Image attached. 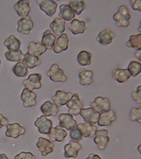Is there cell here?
Here are the masks:
<instances>
[{
  "instance_id": "obj_27",
  "label": "cell",
  "mask_w": 141,
  "mask_h": 159,
  "mask_svg": "<svg viewBox=\"0 0 141 159\" xmlns=\"http://www.w3.org/2000/svg\"><path fill=\"white\" fill-rule=\"evenodd\" d=\"M78 76H79L80 84H81V86H89V85H91L93 82V73L91 70L81 69L79 71Z\"/></svg>"
},
{
  "instance_id": "obj_3",
  "label": "cell",
  "mask_w": 141,
  "mask_h": 159,
  "mask_svg": "<svg viewBox=\"0 0 141 159\" xmlns=\"http://www.w3.org/2000/svg\"><path fill=\"white\" fill-rule=\"evenodd\" d=\"M47 75L49 77L50 80L53 82H65L67 81V76L65 75L64 72L57 63L53 64L47 72Z\"/></svg>"
},
{
  "instance_id": "obj_20",
  "label": "cell",
  "mask_w": 141,
  "mask_h": 159,
  "mask_svg": "<svg viewBox=\"0 0 141 159\" xmlns=\"http://www.w3.org/2000/svg\"><path fill=\"white\" fill-rule=\"evenodd\" d=\"M14 9L16 11V14L22 18L28 16L30 12V1L28 0H20L14 5Z\"/></svg>"
},
{
  "instance_id": "obj_17",
  "label": "cell",
  "mask_w": 141,
  "mask_h": 159,
  "mask_svg": "<svg viewBox=\"0 0 141 159\" xmlns=\"http://www.w3.org/2000/svg\"><path fill=\"white\" fill-rule=\"evenodd\" d=\"M81 116L84 119L85 123H89L92 125H96L99 120L100 113L94 111L92 108H83L80 112Z\"/></svg>"
},
{
  "instance_id": "obj_40",
  "label": "cell",
  "mask_w": 141,
  "mask_h": 159,
  "mask_svg": "<svg viewBox=\"0 0 141 159\" xmlns=\"http://www.w3.org/2000/svg\"><path fill=\"white\" fill-rule=\"evenodd\" d=\"M130 119L133 121H137L141 123V108L135 107L133 108L130 111Z\"/></svg>"
},
{
  "instance_id": "obj_39",
  "label": "cell",
  "mask_w": 141,
  "mask_h": 159,
  "mask_svg": "<svg viewBox=\"0 0 141 159\" xmlns=\"http://www.w3.org/2000/svg\"><path fill=\"white\" fill-rule=\"evenodd\" d=\"M69 137L72 141H75V142H79L81 141L83 136L81 134V131H80V129L78 128L77 125L74 128H72L70 131H69Z\"/></svg>"
},
{
  "instance_id": "obj_36",
  "label": "cell",
  "mask_w": 141,
  "mask_h": 159,
  "mask_svg": "<svg viewBox=\"0 0 141 159\" xmlns=\"http://www.w3.org/2000/svg\"><path fill=\"white\" fill-rule=\"evenodd\" d=\"M12 72L17 77H24L28 75V68L23 62H16V64L12 68Z\"/></svg>"
},
{
  "instance_id": "obj_13",
  "label": "cell",
  "mask_w": 141,
  "mask_h": 159,
  "mask_svg": "<svg viewBox=\"0 0 141 159\" xmlns=\"http://www.w3.org/2000/svg\"><path fill=\"white\" fill-rule=\"evenodd\" d=\"M58 120H59V125L65 130L70 131L77 125L75 119L73 118L72 115L69 113H61L58 115Z\"/></svg>"
},
{
  "instance_id": "obj_50",
  "label": "cell",
  "mask_w": 141,
  "mask_h": 159,
  "mask_svg": "<svg viewBox=\"0 0 141 159\" xmlns=\"http://www.w3.org/2000/svg\"><path fill=\"white\" fill-rule=\"evenodd\" d=\"M0 67H1V60H0Z\"/></svg>"
},
{
  "instance_id": "obj_31",
  "label": "cell",
  "mask_w": 141,
  "mask_h": 159,
  "mask_svg": "<svg viewBox=\"0 0 141 159\" xmlns=\"http://www.w3.org/2000/svg\"><path fill=\"white\" fill-rule=\"evenodd\" d=\"M23 63L26 66V68L32 69V68H36L37 66H39L41 64V61L39 57L36 56H30L28 53H26L24 56V59H23Z\"/></svg>"
},
{
  "instance_id": "obj_10",
  "label": "cell",
  "mask_w": 141,
  "mask_h": 159,
  "mask_svg": "<svg viewBox=\"0 0 141 159\" xmlns=\"http://www.w3.org/2000/svg\"><path fill=\"white\" fill-rule=\"evenodd\" d=\"M117 115L116 112L113 110H108V111H104L100 113L99 116V120H98V125L100 126H109L116 120Z\"/></svg>"
},
{
  "instance_id": "obj_29",
  "label": "cell",
  "mask_w": 141,
  "mask_h": 159,
  "mask_svg": "<svg viewBox=\"0 0 141 159\" xmlns=\"http://www.w3.org/2000/svg\"><path fill=\"white\" fill-rule=\"evenodd\" d=\"M4 45L8 48L9 51H16L20 49L21 41L17 39L14 35H11L4 40Z\"/></svg>"
},
{
  "instance_id": "obj_1",
  "label": "cell",
  "mask_w": 141,
  "mask_h": 159,
  "mask_svg": "<svg viewBox=\"0 0 141 159\" xmlns=\"http://www.w3.org/2000/svg\"><path fill=\"white\" fill-rule=\"evenodd\" d=\"M69 109V113L72 116H76L80 114L81 109L84 108V104L81 101L78 93H73L71 99L66 104Z\"/></svg>"
},
{
  "instance_id": "obj_23",
  "label": "cell",
  "mask_w": 141,
  "mask_h": 159,
  "mask_svg": "<svg viewBox=\"0 0 141 159\" xmlns=\"http://www.w3.org/2000/svg\"><path fill=\"white\" fill-rule=\"evenodd\" d=\"M77 126L80 129L84 138H93L97 131L96 125L89 123L77 124Z\"/></svg>"
},
{
  "instance_id": "obj_14",
  "label": "cell",
  "mask_w": 141,
  "mask_h": 159,
  "mask_svg": "<svg viewBox=\"0 0 141 159\" xmlns=\"http://www.w3.org/2000/svg\"><path fill=\"white\" fill-rule=\"evenodd\" d=\"M73 93L70 92H65L62 90H57L55 95L52 97V100L54 104L58 107H62L68 103L69 99H71Z\"/></svg>"
},
{
  "instance_id": "obj_16",
  "label": "cell",
  "mask_w": 141,
  "mask_h": 159,
  "mask_svg": "<svg viewBox=\"0 0 141 159\" xmlns=\"http://www.w3.org/2000/svg\"><path fill=\"white\" fill-rule=\"evenodd\" d=\"M48 138L55 142H63L68 136V131L61 128L60 125L52 128L48 133Z\"/></svg>"
},
{
  "instance_id": "obj_9",
  "label": "cell",
  "mask_w": 141,
  "mask_h": 159,
  "mask_svg": "<svg viewBox=\"0 0 141 159\" xmlns=\"http://www.w3.org/2000/svg\"><path fill=\"white\" fill-rule=\"evenodd\" d=\"M25 128L23 127L18 123L8 124L6 125V131H5V136L11 139H17L19 136L24 135L25 133Z\"/></svg>"
},
{
  "instance_id": "obj_26",
  "label": "cell",
  "mask_w": 141,
  "mask_h": 159,
  "mask_svg": "<svg viewBox=\"0 0 141 159\" xmlns=\"http://www.w3.org/2000/svg\"><path fill=\"white\" fill-rule=\"evenodd\" d=\"M41 111L43 112V114L47 117L49 116H56L58 113L59 109L57 106L54 103H52L51 101H45L44 103L40 107Z\"/></svg>"
},
{
  "instance_id": "obj_7",
  "label": "cell",
  "mask_w": 141,
  "mask_h": 159,
  "mask_svg": "<svg viewBox=\"0 0 141 159\" xmlns=\"http://www.w3.org/2000/svg\"><path fill=\"white\" fill-rule=\"evenodd\" d=\"M36 147L38 148L43 157H47L54 151L55 144L50 140L41 137L38 139V141L36 143Z\"/></svg>"
},
{
  "instance_id": "obj_41",
  "label": "cell",
  "mask_w": 141,
  "mask_h": 159,
  "mask_svg": "<svg viewBox=\"0 0 141 159\" xmlns=\"http://www.w3.org/2000/svg\"><path fill=\"white\" fill-rule=\"evenodd\" d=\"M14 159H36V156L31 152H26V151H22L19 154L15 156Z\"/></svg>"
},
{
  "instance_id": "obj_35",
  "label": "cell",
  "mask_w": 141,
  "mask_h": 159,
  "mask_svg": "<svg viewBox=\"0 0 141 159\" xmlns=\"http://www.w3.org/2000/svg\"><path fill=\"white\" fill-rule=\"evenodd\" d=\"M126 46L128 48H135L136 50L141 49V34L132 35L126 42Z\"/></svg>"
},
{
  "instance_id": "obj_15",
  "label": "cell",
  "mask_w": 141,
  "mask_h": 159,
  "mask_svg": "<svg viewBox=\"0 0 141 159\" xmlns=\"http://www.w3.org/2000/svg\"><path fill=\"white\" fill-rule=\"evenodd\" d=\"M68 48H69V36L67 34L63 33L57 38L52 49L56 54H59L61 52L68 50Z\"/></svg>"
},
{
  "instance_id": "obj_11",
  "label": "cell",
  "mask_w": 141,
  "mask_h": 159,
  "mask_svg": "<svg viewBox=\"0 0 141 159\" xmlns=\"http://www.w3.org/2000/svg\"><path fill=\"white\" fill-rule=\"evenodd\" d=\"M36 3L47 16H52L57 11V4L53 0H36Z\"/></svg>"
},
{
  "instance_id": "obj_4",
  "label": "cell",
  "mask_w": 141,
  "mask_h": 159,
  "mask_svg": "<svg viewBox=\"0 0 141 159\" xmlns=\"http://www.w3.org/2000/svg\"><path fill=\"white\" fill-rule=\"evenodd\" d=\"M93 142L97 145L99 150L103 151L107 148V143L110 141V138L108 136V131L107 130H97L95 135L93 137Z\"/></svg>"
},
{
  "instance_id": "obj_43",
  "label": "cell",
  "mask_w": 141,
  "mask_h": 159,
  "mask_svg": "<svg viewBox=\"0 0 141 159\" xmlns=\"http://www.w3.org/2000/svg\"><path fill=\"white\" fill-rule=\"evenodd\" d=\"M133 100L138 104H141V86H139L137 88V91L133 92Z\"/></svg>"
},
{
  "instance_id": "obj_5",
  "label": "cell",
  "mask_w": 141,
  "mask_h": 159,
  "mask_svg": "<svg viewBox=\"0 0 141 159\" xmlns=\"http://www.w3.org/2000/svg\"><path fill=\"white\" fill-rule=\"evenodd\" d=\"M34 125L38 128V131L42 134H48L53 128L52 120L48 119V117L45 115H42L39 118H37Z\"/></svg>"
},
{
  "instance_id": "obj_25",
  "label": "cell",
  "mask_w": 141,
  "mask_h": 159,
  "mask_svg": "<svg viewBox=\"0 0 141 159\" xmlns=\"http://www.w3.org/2000/svg\"><path fill=\"white\" fill-rule=\"evenodd\" d=\"M113 78L119 83H125L131 77V75L127 69L124 68H115L112 73Z\"/></svg>"
},
{
  "instance_id": "obj_48",
  "label": "cell",
  "mask_w": 141,
  "mask_h": 159,
  "mask_svg": "<svg viewBox=\"0 0 141 159\" xmlns=\"http://www.w3.org/2000/svg\"><path fill=\"white\" fill-rule=\"evenodd\" d=\"M0 159H9L5 154H0Z\"/></svg>"
},
{
  "instance_id": "obj_21",
  "label": "cell",
  "mask_w": 141,
  "mask_h": 159,
  "mask_svg": "<svg viewBox=\"0 0 141 159\" xmlns=\"http://www.w3.org/2000/svg\"><path fill=\"white\" fill-rule=\"evenodd\" d=\"M68 30L72 32L74 35L83 34L86 30V23L84 21L75 19L71 21V23L68 24Z\"/></svg>"
},
{
  "instance_id": "obj_37",
  "label": "cell",
  "mask_w": 141,
  "mask_h": 159,
  "mask_svg": "<svg viewBox=\"0 0 141 159\" xmlns=\"http://www.w3.org/2000/svg\"><path fill=\"white\" fill-rule=\"evenodd\" d=\"M127 70L130 73L131 76L133 77H136L138 75H139L141 72V64L139 61H131L129 65H128V68Z\"/></svg>"
},
{
  "instance_id": "obj_22",
  "label": "cell",
  "mask_w": 141,
  "mask_h": 159,
  "mask_svg": "<svg viewBox=\"0 0 141 159\" xmlns=\"http://www.w3.org/2000/svg\"><path fill=\"white\" fill-rule=\"evenodd\" d=\"M65 25H66V22L64 20L61 19V17H56L49 26L51 29V32L55 36H60L65 31V29H66Z\"/></svg>"
},
{
  "instance_id": "obj_19",
  "label": "cell",
  "mask_w": 141,
  "mask_h": 159,
  "mask_svg": "<svg viewBox=\"0 0 141 159\" xmlns=\"http://www.w3.org/2000/svg\"><path fill=\"white\" fill-rule=\"evenodd\" d=\"M21 99L25 107H31L36 104V94L33 91L24 88L21 94Z\"/></svg>"
},
{
  "instance_id": "obj_46",
  "label": "cell",
  "mask_w": 141,
  "mask_h": 159,
  "mask_svg": "<svg viewBox=\"0 0 141 159\" xmlns=\"http://www.w3.org/2000/svg\"><path fill=\"white\" fill-rule=\"evenodd\" d=\"M86 159H102L100 157V156L96 155V154H93V153H91V154H89V157H87Z\"/></svg>"
},
{
  "instance_id": "obj_33",
  "label": "cell",
  "mask_w": 141,
  "mask_h": 159,
  "mask_svg": "<svg viewBox=\"0 0 141 159\" xmlns=\"http://www.w3.org/2000/svg\"><path fill=\"white\" fill-rule=\"evenodd\" d=\"M5 58L9 61H12V62H22L23 59H24V54L23 52L19 50L16 51H7L5 53Z\"/></svg>"
},
{
  "instance_id": "obj_24",
  "label": "cell",
  "mask_w": 141,
  "mask_h": 159,
  "mask_svg": "<svg viewBox=\"0 0 141 159\" xmlns=\"http://www.w3.org/2000/svg\"><path fill=\"white\" fill-rule=\"evenodd\" d=\"M47 51V48H45L44 46L41 43H36V42H31L30 43L28 47V53L30 56H36L39 57L42 56L43 54H44L45 52Z\"/></svg>"
},
{
  "instance_id": "obj_47",
  "label": "cell",
  "mask_w": 141,
  "mask_h": 159,
  "mask_svg": "<svg viewBox=\"0 0 141 159\" xmlns=\"http://www.w3.org/2000/svg\"><path fill=\"white\" fill-rule=\"evenodd\" d=\"M135 56H136L138 59H139V61H140L141 60V49H139V50H137V51H136V53H135Z\"/></svg>"
},
{
  "instance_id": "obj_2",
  "label": "cell",
  "mask_w": 141,
  "mask_h": 159,
  "mask_svg": "<svg viewBox=\"0 0 141 159\" xmlns=\"http://www.w3.org/2000/svg\"><path fill=\"white\" fill-rule=\"evenodd\" d=\"M90 108H92L93 111H96L98 113H101L104 111H108L111 109V104L110 99L106 97H96L93 102L90 104Z\"/></svg>"
},
{
  "instance_id": "obj_34",
  "label": "cell",
  "mask_w": 141,
  "mask_h": 159,
  "mask_svg": "<svg viewBox=\"0 0 141 159\" xmlns=\"http://www.w3.org/2000/svg\"><path fill=\"white\" fill-rule=\"evenodd\" d=\"M69 6L72 9L75 15H80L86 8V4L81 0H72L69 1Z\"/></svg>"
},
{
  "instance_id": "obj_32",
  "label": "cell",
  "mask_w": 141,
  "mask_h": 159,
  "mask_svg": "<svg viewBox=\"0 0 141 159\" xmlns=\"http://www.w3.org/2000/svg\"><path fill=\"white\" fill-rule=\"evenodd\" d=\"M92 60V54L89 51L82 50L77 56V62L81 66H88L91 64Z\"/></svg>"
},
{
  "instance_id": "obj_45",
  "label": "cell",
  "mask_w": 141,
  "mask_h": 159,
  "mask_svg": "<svg viewBox=\"0 0 141 159\" xmlns=\"http://www.w3.org/2000/svg\"><path fill=\"white\" fill-rule=\"evenodd\" d=\"M8 124H9L8 119H7V118H5L2 113H0V129L3 127V126L7 125Z\"/></svg>"
},
{
  "instance_id": "obj_18",
  "label": "cell",
  "mask_w": 141,
  "mask_h": 159,
  "mask_svg": "<svg viewBox=\"0 0 141 159\" xmlns=\"http://www.w3.org/2000/svg\"><path fill=\"white\" fill-rule=\"evenodd\" d=\"M114 32L110 30V29H106L104 30L101 31L98 36H97V42L99 43L102 45V46H106V45H108L112 42H113V39L114 38Z\"/></svg>"
},
{
  "instance_id": "obj_30",
  "label": "cell",
  "mask_w": 141,
  "mask_h": 159,
  "mask_svg": "<svg viewBox=\"0 0 141 159\" xmlns=\"http://www.w3.org/2000/svg\"><path fill=\"white\" fill-rule=\"evenodd\" d=\"M59 15L61 19L66 21H72L75 19V14L73 11L72 9L69 6V4H61L60 6V13Z\"/></svg>"
},
{
  "instance_id": "obj_6",
  "label": "cell",
  "mask_w": 141,
  "mask_h": 159,
  "mask_svg": "<svg viewBox=\"0 0 141 159\" xmlns=\"http://www.w3.org/2000/svg\"><path fill=\"white\" fill-rule=\"evenodd\" d=\"M43 76L40 74H32L28 76V78L24 80V88L30 91H32L34 89H40L42 88V80Z\"/></svg>"
},
{
  "instance_id": "obj_28",
  "label": "cell",
  "mask_w": 141,
  "mask_h": 159,
  "mask_svg": "<svg viewBox=\"0 0 141 159\" xmlns=\"http://www.w3.org/2000/svg\"><path fill=\"white\" fill-rule=\"evenodd\" d=\"M56 41H57V36L53 34L51 30H47L43 34V38H42L41 43L43 44L47 49H51L56 43Z\"/></svg>"
},
{
  "instance_id": "obj_38",
  "label": "cell",
  "mask_w": 141,
  "mask_h": 159,
  "mask_svg": "<svg viewBox=\"0 0 141 159\" xmlns=\"http://www.w3.org/2000/svg\"><path fill=\"white\" fill-rule=\"evenodd\" d=\"M113 21L115 22V24L119 27H122V28H125V27H128L130 25V21L125 18L124 16L121 15V13L116 12L114 13L113 16Z\"/></svg>"
},
{
  "instance_id": "obj_42",
  "label": "cell",
  "mask_w": 141,
  "mask_h": 159,
  "mask_svg": "<svg viewBox=\"0 0 141 159\" xmlns=\"http://www.w3.org/2000/svg\"><path fill=\"white\" fill-rule=\"evenodd\" d=\"M118 12L121 13V15L124 16L125 18L130 21V19H131V13H130L129 9L127 8L126 5H121L119 10H118Z\"/></svg>"
},
{
  "instance_id": "obj_49",
  "label": "cell",
  "mask_w": 141,
  "mask_h": 159,
  "mask_svg": "<svg viewBox=\"0 0 141 159\" xmlns=\"http://www.w3.org/2000/svg\"><path fill=\"white\" fill-rule=\"evenodd\" d=\"M138 150H139V151L140 152V145H139V147H138Z\"/></svg>"
},
{
  "instance_id": "obj_8",
  "label": "cell",
  "mask_w": 141,
  "mask_h": 159,
  "mask_svg": "<svg viewBox=\"0 0 141 159\" xmlns=\"http://www.w3.org/2000/svg\"><path fill=\"white\" fill-rule=\"evenodd\" d=\"M81 144L79 142L70 141L64 145V157L66 158H75L78 157V153L81 151Z\"/></svg>"
},
{
  "instance_id": "obj_12",
  "label": "cell",
  "mask_w": 141,
  "mask_h": 159,
  "mask_svg": "<svg viewBox=\"0 0 141 159\" xmlns=\"http://www.w3.org/2000/svg\"><path fill=\"white\" fill-rule=\"evenodd\" d=\"M34 28V23L30 16H25L17 21V32L22 35H29Z\"/></svg>"
},
{
  "instance_id": "obj_44",
  "label": "cell",
  "mask_w": 141,
  "mask_h": 159,
  "mask_svg": "<svg viewBox=\"0 0 141 159\" xmlns=\"http://www.w3.org/2000/svg\"><path fill=\"white\" fill-rule=\"evenodd\" d=\"M130 4L134 11H141V0H130Z\"/></svg>"
}]
</instances>
